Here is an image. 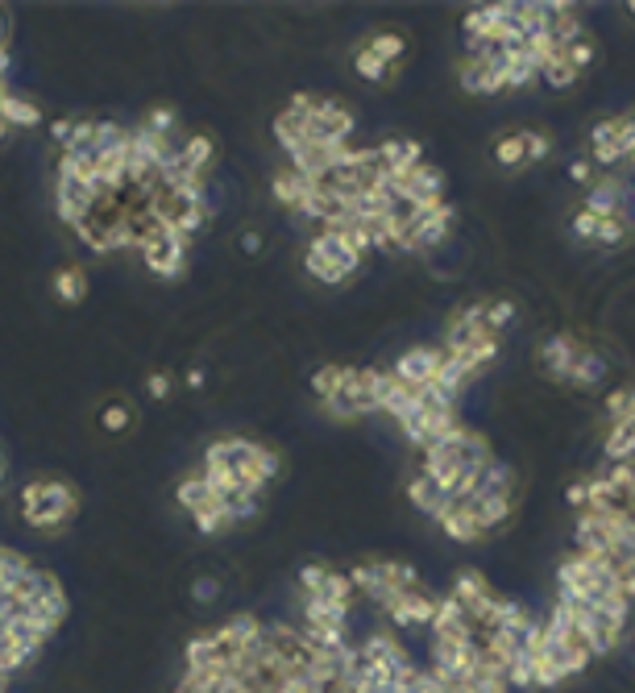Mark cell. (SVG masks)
<instances>
[{"label":"cell","instance_id":"cell-15","mask_svg":"<svg viewBox=\"0 0 635 693\" xmlns=\"http://www.w3.org/2000/svg\"><path fill=\"white\" fill-rule=\"evenodd\" d=\"M503 71H507V92H523V88H532V83L540 79V67L532 63V54L523 46L503 50Z\"/></svg>","mask_w":635,"mask_h":693},{"label":"cell","instance_id":"cell-41","mask_svg":"<svg viewBox=\"0 0 635 693\" xmlns=\"http://www.w3.org/2000/svg\"><path fill=\"white\" fill-rule=\"evenodd\" d=\"M569 179L590 187V183L598 179V175H594V162H586V158H573V162H569Z\"/></svg>","mask_w":635,"mask_h":693},{"label":"cell","instance_id":"cell-17","mask_svg":"<svg viewBox=\"0 0 635 693\" xmlns=\"http://www.w3.org/2000/svg\"><path fill=\"white\" fill-rule=\"evenodd\" d=\"M407 498H411V507H420L428 519H440V511H445V503H449V494L440 490L428 474H416L407 482Z\"/></svg>","mask_w":635,"mask_h":693},{"label":"cell","instance_id":"cell-4","mask_svg":"<svg viewBox=\"0 0 635 693\" xmlns=\"http://www.w3.org/2000/svg\"><path fill=\"white\" fill-rule=\"evenodd\" d=\"M142 262L150 266V274H158V279H179L183 262H187V241L171 229H162L158 237H150L142 245Z\"/></svg>","mask_w":635,"mask_h":693},{"label":"cell","instance_id":"cell-49","mask_svg":"<svg viewBox=\"0 0 635 693\" xmlns=\"http://www.w3.org/2000/svg\"><path fill=\"white\" fill-rule=\"evenodd\" d=\"M0 46H5V17H0Z\"/></svg>","mask_w":635,"mask_h":693},{"label":"cell","instance_id":"cell-26","mask_svg":"<svg viewBox=\"0 0 635 693\" xmlns=\"http://www.w3.org/2000/svg\"><path fill=\"white\" fill-rule=\"evenodd\" d=\"M540 79L548 83V88H552V92H569V88H573V83H577V79H582V71H573V67H569V59H565V50H561V54H557V59H552V63H548V67L540 71Z\"/></svg>","mask_w":635,"mask_h":693},{"label":"cell","instance_id":"cell-51","mask_svg":"<svg viewBox=\"0 0 635 693\" xmlns=\"http://www.w3.org/2000/svg\"><path fill=\"white\" fill-rule=\"evenodd\" d=\"M627 13H631V17H635V0H631V5H627Z\"/></svg>","mask_w":635,"mask_h":693},{"label":"cell","instance_id":"cell-37","mask_svg":"<svg viewBox=\"0 0 635 693\" xmlns=\"http://www.w3.org/2000/svg\"><path fill=\"white\" fill-rule=\"evenodd\" d=\"M569 229H573V237H577V241H594V237H598V216H594V212H586V208H577V212H573V220H569Z\"/></svg>","mask_w":635,"mask_h":693},{"label":"cell","instance_id":"cell-14","mask_svg":"<svg viewBox=\"0 0 635 693\" xmlns=\"http://www.w3.org/2000/svg\"><path fill=\"white\" fill-rule=\"evenodd\" d=\"M619 121H623V117H606V121L594 125V133H590V158H594V166H615V162H623V158H619Z\"/></svg>","mask_w":635,"mask_h":693},{"label":"cell","instance_id":"cell-39","mask_svg":"<svg viewBox=\"0 0 635 693\" xmlns=\"http://www.w3.org/2000/svg\"><path fill=\"white\" fill-rule=\"evenodd\" d=\"M627 403H631V391H611V395H606V420L623 424L627 420Z\"/></svg>","mask_w":635,"mask_h":693},{"label":"cell","instance_id":"cell-9","mask_svg":"<svg viewBox=\"0 0 635 693\" xmlns=\"http://www.w3.org/2000/svg\"><path fill=\"white\" fill-rule=\"evenodd\" d=\"M586 212H594L598 220L606 216H627V187L619 175H598L590 187H586Z\"/></svg>","mask_w":635,"mask_h":693},{"label":"cell","instance_id":"cell-6","mask_svg":"<svg viewBox=\"0 0 635 693\" xmlns=\"http://www.w3.org/2000/svg\"><path fill=\"white\" fill-rule=\"evenodd\" d=\"M445 349L440 345H411V349H403L399 353V362L391 366L403 382H411V386H428L436 374H440V366H445Z\"/></svg>","mask_w":635,"mask_h":693},{"label":"cell","instance_id":"cell-2","mask_svg":"<svg viewBox=\"0 0 635 693\" xmlns=\"http://www.w3.org/2000/svg\"><path fill=\"white\" fill-rule=\"evenodd\" d=\"M457 79H461V88L474 92V96H499V92H507L503 50L499 46H474V50H465V59L457 63Z\"/></svg>","mask_w":635,"mask_h":693},{"label":"cell","instance_id":"cell-36","mask_svg":"<svg viewBox=\"0 0 635 693\" xmlns=\"http://www.w3.org/2000/svg\"><path fill=\"white\" fill-rule=\"evenodd\" d=\"M523 146H528V166H540L552 154V137L540 129H523Z\"/></svg>","mask_w":635,"mask_h":693},{"label":"cell","instance_id":"cell-3","mask_svg":"<svg viewBox=\"0 0 635 693\" xmlns=\"http://www.w3.org/2000/svg\"><path fill=\"white\" fill-rule=\"evenodd\" d=\"M436 594H428V586H416V590H395L386 598L378 611L391 619L395 627H432V615H436Z\"/></svg>","mask_w":635,"mask_h":693},{"label":"cell","instance_id":"cell-29","mask_svg":"<svg viewBox=\"0 0 635 693\" xmlns=\"http://www.w3.org/2000/svg\"><path fill=\"white\" fill-rule=\"evenodd\" d=\"M341 382H345V366H320L312 374V391L320 395V403H328V399H337Z\"/></svg>","mask_w":635,"mask_h":693},{"label":"cell","instance_id":"cell-38","mask_svg":"<svg viewBox=\"0 0 635 693\" xmlns=\"http://www.w3.org/2000/svg\"><path fill=\"white\" fill-rule=\"evenodd\" d=\"M100 424H104V432H125L133 424V415H129L125 403H108L104 415H100Z\"/></svg>","mask_w":635,"mask_h":693},{"label":"cell","instance_id":"cell-16","mask_svg":"<svg viewBox=\"0 0 635 693\" xmlns=\"http://www.w3.org/2000/svg\"><path fill=\"white\" fill-rule=\"evenodd\" d=\"M212 162H216V142H212V137H208V133H196V137H187V142H183V150H179V166H187L191 175L208 179Z\"/></svg>","mask_w":635,"mask_h":693},{"label":"cell","instance_id":"cell-42","mask_svg":"<svg viewBox=\"0 0 635 693\" xmlns=\"http://www.w3.org/2000/svg\"><path fill=\"white\" fill-rule=\"evenodd\" d=\"M191 594H196L200 602H212V598L220 594V581H212V577H204V581H196V590H191Z\"/></svg>","mask_w":635,"mask_h":693},{"label":"cell","instance_id":"cell-30","mask_svg":"<svg viewBox=\"0 0 635 693\" xmlns=\"http://www.w3.org/2000/svg\"><path fill=\"white\" fill-rule=\"evenodd\" d=\"M374 54H378V59L386 63V67H395L399 59H403V54H407V42H403V34H374L370 42H366Z\"/></svg>","mask_w":635,"mask_h":693},{"label":"cell","instance_id":"cell-31","mask_svg":"<svg viewBox=\"0 0 635 693\" xmlns=\"http://www.w3.org/2000/svg\"><path fill=\"white\" fill-rule=\"evenodd\" d=\"M631 237V225L623 216H606V220H598V237H594V245H606V249H615V245H623Z\"/></svg>","mask_w":635,"mask_h":693},{"label":"cell","instance_id":"cell-32","mask_svg":"<svg viewBox=\"0 0 635 693\" xmlns=\"http://www.w3.org/2000/svg\"><path fill=\"white\" fill-rule=\"evenodd\" d=\"M142 129L158 133V137H179V117H175V108H150Z\"/></svg>","mask_w":635,"mask_h":693},{"label":"cell","instance_id":"cell-27","mask_svg":"<svg viewBox=\"0 0 635 693\" xmlns=\"http://www.w3.org/2000/svg\"><path fill=\"white\" fill-rule=\"evenodd\" d=\"M353 71L362 75L366 83H382V79H391V67H386L378 54L370 50V46H357V54H353Z\"/></svg>","mask_w":635,"mask_h":693},{"label":"cell","instance_id":"cell-22","mask_svg":"<svg viewBox=\"0 0 635 693\" xmlns=\"http://www.w3.org/2000/svg\"><path fill=\"white\" fill-rule=\"evenodd\" d=\"M602 374H606V362H602V353L586 345L582 353H577V362H573V374H569V382H573V386H582V391H590V386H598V382H602Z\"/></svg>","mask_w":635,"mask_h":693},{"label":"cell","instance_id":"cell-1","mask_svg":"<svg viewBox=\"0 0 635 693\" xmlns=\"http://www.w3.org/2000/svg\"><path fill=\"white\" fill-rule=\"evenodd\" d=\"M75 511H79V490L63 478H38L21 490V515L38 532L63 528Z\"/></svg>","mask_w":635,"mask_h":693},{"label":"cell","instance_id":"cell-28","mask_svg":"<svg viewBox=\"0 0 635 693\" xmlns=\"http://www.w3.org/2000/svg\"><path fill=\"white\" fill-rule=\"evenodd\" d=\"M519 30L523 38L528 34H548V25H552V5H519Z\"/></svg>","mask_w":635,"mask_h":693},{"label":"cell","instance_id":"cell-47","mask_svg":"<svg viewBox=\"0 0 635 693\" xmlns=\"http://www.w3.org/2000/svg\"><path fill=\"white\" fill-rule=\"evenodd\" d=\"M187 386H204V370H191L187 374Z\"/></svg>","mask_w":635,"mask_h":693},{"label":"cell","instance_id":"cell-13","mask_svg":"<svg viewBox=\"0 0 635 693\" xmlns=\"http://www.w3.org/2000/svg\"><path fill=\"white\" fill-rule=\"evenodd\" d=\"M270 196H274V204H279V208H295L299 212L303 200L312 196V179H303L299 171H291V166H287V171H279L270 179Z\"/></svg>","mask_w":635,"mask_h":693},{"label":"cell","instance_id":"cell-12","mask_svg":"<svg viewBox=\"0 0 635 693\" xmlns=\"http://www.w3.org/2000/svg\"><path fill=\"white\" fill-rule=\"evenodd\" d=\"M378 162L386 175H407L416 171V166L424 162V146L420 142H407V137H391V142H378Z\"/></svg>","mask_w":635,"mask_h":693},{"label":"cell","instance_id":"cell-21","mask_svg":"<svg viewBox=\"0 0 635 693\" xmlns=\"http://www.w3.org/2000/svg\"><path fill=\"white\" fill-rule=\"evenodd\" d=\"M175 498H179V507H183L187 515H196V511H204L208 503H216V494H212V486L204 482L200 469H196V474H187V478L175 486Z\"/></svg>","mask_w":635,"mask_h":693},{"label":"cell","instance_id":"cell-33","mask_svg":"<svg viewBox=\"0 0 635 693\" xmlns=\"http://www.w3.org/2000/svg\"><path fill=\"white\" fill-rule=\"evenodd\" d=\"M515 303L511 299H494V303H486V324H490V332H494V337H503V328L515 320Z\"/></svg>","mask_w":635,"mask_h":693},{"label":"cell","instance_id":"cell-50","mask_svg":"<svg viewBox=\"0 0 635 693\" xmlns=\"http://www.w3.org/2000/svg\"><path fill=\"white\" fill-rule=\"evenodd\" d=\"M5 133H9V125H5V121H0V142H5Z\"/></svg>","mask_w":635,"mask_h":693},{"label":"cell","instance_id":"cell-24","mask_svg":"<svg viewBox=\"0 0 635 693\" xmlns=\"http://www.w3.org/2000/svg\"><path fill=\"white\" fill-rule=\"evenodd\" d=\"M494 162H499L503 171H515V166H528V146H523V129H519V133H503L499 142H494Z\"/></svg>","mask_w":635,"mask_h":693},{"label":"cell","instance_id":"cell-48","mask_svg":"<svg viewBox=\"0 0 635 693\" xmlns=\"http://www.w3.org/2000/svg\"><path fill=\"white\" fill-rule=\"evenodd\" d=\"M623 424H635V391H631V403H627V420Z\"/></svg>","mask_w":635,"mask_h":693},{"label":"cell","instance_id":"cell-43","mask_svg":"<svg viewBox=\"0 0 635 693\" xmlns=\"http://www.w3.org/2000/svg\"><path fill=\"white\" fill-rule=\"evenodd\" d=\"M150 395L154 399H167L171 395V378L167 374H150Z\"/></svg>","mask_w":635,"mask_h":693},{"label":"cell","instance_id":"cell-40","mask_svg":"<svg viewBox=\"0 0 635 693\" xmlns=\"http://www.w3.org/2000/svg\"><path fill=\"white\" fill-rule=\"evenodd\" d=\"M619 158H635V117H623L619 121Z\"/></svg>","mask_w":635,"mask_h":693},{"label":"cell","instance_id":"cell-20","mask_svg":"<svg viewBox=\"0 0 635 693\" xmlns=\"http://www.w3.org/2000/svg\"><path fill=\"white\" fill-rule=\"evenodd\" d=\"M548 34H552V42H557L561 50L569 42H577V38H586V25H582V17H577V5H552Z\"/></svg>","mask_w":635,"mask_h":693},{"label":"cell","instance_id":"cell-10","mask_svg":"<svg viewBox=\"0 0 635 693\" xmlns=\"http://www.w3.org/2000/svg\"><path fill=\"white\" fill-rule=\"evenodd\" d=\"M308 249H312V254H320L328 266H337L345 279H349V274H357V266H362V254H357V249H353L341 233H333V229H320V233L308 241Z\"/></svg>","mask_w":635,"mask_h":693},{"label":"cell","instance_id":"cell-25","mask_svg":"<svg viewBox=\"0 0 635 693\" xmlns=\"http://www.w3.org/2000/svg\"><path fill=\"white\" fill-rule=\"evenodd\" d=\"M54 295H59L63 303H79V299L88 295V274L75 270V266L59 270V274H54Z\"/></svg>","mask_w":635,"mask_h":693},{"label":"cell","instance_id":"cell-7","mask_svg":"<svg viewBox=\"0 0 635 693\" xmlns=\"http://www.w3.org/2000/svg\"><path fill=\"white\" fill-rule=\"evenodd\" d=\"M586 345L573 337V332H557V337H548L540 349H536V357H540V370L552 378V382H569V374H573V362H577V353H582Z\"/></svg>","mask_w":635,"mask_h":693},{"label":"cell","instance_id":"cell-44","mask_svg":"<svg viewBox=\"0 0 635 693\" xmlns=\"http://www.w3.org/2000/svg\"><path fill=\"white\" fill-rule=\"evenodd\" d=\"M565 498H569V507L582 511V507H586V478H582V482H573V486L565 490Z\"/></svg>","mask_w":635,"mask_h":693},{"label":"cell","instance_id":"cell-35","mask_svg":"<svg viewBox=\"0 0 635 693\" xmlns=\"http://www.w3.org/2000/svg\"><path fill=\"white\" fill-rule=\"evenodd\" d=\"M594 54H598V46H594L590 38H577V42H569V46H565V59H569V67H573V71H582V75H586V67L594 63Z\"/></svg>","mask_w":635,"mask_h":693},{"label":"cell","instance_id":"cell-34","mask_svg":"<svg viewBox=\"0 0 635 693\" xmlns=\"http://www.w3.org/2000/svg\"><path fill=\"white\" fill-rule=\"evenodd\" d=\"M333 569H324V565H303L299 569V598H316L324 590V581Z\"/></svg>","mask_w":635,"mask_h":693},{"label":"cell","instance_id":"cell-11","mask_svg":"<svg viewBox=\"0 0 635 693\" xmlns=\"http://www.w3.org/2000/svg\"><path fill=\"white\" fill-rule=\"evenodd\" d=\"M436 523H440V532H445L449 540H457V544H478L486 536L478 515H474V503H453V498H449Z\"/></svg>","mask_w":635,"mask_h":693},{"label":"cell","instance_id":"cell-45","mask_svg":"<svg viewBox=\"0 0 635 693\" xmlns=\"http://www.w3.org/2000/svg\"><path fill=\"white\" fill-rule=\"evenodd\" d=\"M71 129H75V121H54V125H50V137H54V142H59V146H67Z\"/></svg>","mask_w":635,"mask_h":693},{"label":"cell","instance_id":"cell-23","mask_svg":"<svg viewBox=\"0 0 635 693\" xmlns=\"http://www.w3.org/2000/svg\"><path fill=\"white\" fill-rule=\"evenodd\" d=\"M606 461H631L635 457V424H611L606 428V445H602Z\"/></svg>","mask_w":635,"mask_h":693},{"label":"cell","instance_id":"cell-5","mask_svg":"<svg viewBox=\"0 0 635 693\" xmlns=\"http://www.w3.org/2000/svg\"><path fill=\"white\" fill-rule=\"evenodd\" d=\"M100 200L96 183H84V179H71V175H59V183H54V208H59V216L67 220V225L75 229L79 220H84L92 212V204Z\"/></svg>","mask_w":635,"mask_h":693},{"label":"cell","instance_id":"cell-46","mask_svg":"<svg viewBox=\"0 0 635 693\" xmlns=\"http://www.w3.org/2000/svg\"><path fill=\"white\" fill-rule=\"evenodd\" d=\"M241 249H245V254H258V249H262V237H258V233H241Z\"/></svg>","mask_w":635,"mask_h":693},{"label":"cell","instance_id":"cell-19","mask_svg":"<svg viewBox=\"0 0 635 693\" xmlns=\"http://www.w3.org/2000/svg\"><path fill=\"white\" fill-rule=\"evenodd\" d=\"M0 121H5L9 129H34V125H42V108L21 100L17 92H5L0 96Z\"/></svg>","mask_w":635,"mask_h":693},{"label":"cell","instance_id":"cell-8","mask_svg":"<svg viewBox=\"0 0 635 693\" xmlns=\"http://www.w3.org/2000/svg\"><path fill=\"white\" fill-rule=\"evenodd\" d=\"M212 635H216V644L225 652H250L254 644H262L266 623L258 615H250V611H237V615H229L225 623H220Z\"/></svg>","mask_w":635,"mask_h":693},{"label":"cell","instance_id":"cell-18","mask_svg":"<svg viewBox=\"0 0 635 693\" xmlns=\"http://www.w3.org/2000/svg\"><path fill=\"white\" fill-rule=\"evenodd\" d=\"M474 503V515L482 523V532H494V528H503V523L511 519V494H478V498H469Z\"/></svg>","mask_w":635,"mask_h":693}]
</instances>
